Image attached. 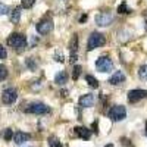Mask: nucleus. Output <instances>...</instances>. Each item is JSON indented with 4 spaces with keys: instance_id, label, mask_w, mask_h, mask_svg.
Segmentation results:
<instances>
[{
    "instance_id": "23",
    "label": "nucleus",
    "mask_w": 147,
    "mask_h": 147,
    "mask_svg": "<svg viewBox=\"0 0 147 147\" xmlns=\"http://www.w3.org/2000/svg\"><path fill=\"white\" fill-rule=\"evenodd\" d=\"M12 137H13V132H12V129H10V128L5 129V132H3V138H5L6 141H10Z\"/></svg>"
},
{
    "instance_id": "5",
    "label": "nucleus",
    "mask_w": 147,
    "mask_h": 147,
    "mask_svg": "<svg viewBox=\"0 0 147 147\" xmlns=\"http://www.w3.org/2000/svg\"><path fill=\"white\" fill-rule=\"evenodd\" d=\"M49 106H46L44 103H40V102H35V103H31L28 105V107L25 109L27 113H32V115H44L49 112Z\"/></svg>"
},
{
    "instance_id": "25",
    "label": "nucleus",
    "mask_w": 147,
    "mask_h": 147,
    "mask_svg": "<svg viewBox=\"0 0 147 147\" xmlns=\"http://www.w3.org/2000/svg\"><path fill=\"white\" fill-rule=\"evenodd\" d=\"M128 12H129V10H128V7H127V3H125V2L118 7V13H128Z\"/></svg>"
},
{
    "instance_id": "16",
    "label": "nucleus",
    "mask_w": 147,
    "mask_h": 147,
    "mask_svg": "<svg viewBox=\"0 0 147 147\" xmlns=\"http://www.w3.org/2000/svg\"><path fill=\"white\" fill-rule=\"evenodd\" d=\"M19 19H21V9L16 7V9L12 10V13H10V22L12 24H18Z\"/></svg>"
},
{
    "instance_id": "26",
    "label": "nucleus",
    "mask_w": 147,
    "mask_h": 147,
    "mask_svg": "<svg viewBox=\"0 0 147 147\" xmlns=\"http://www.w3.org/2000/svg\"><path fill=\"white\" fill-rule=\"evenodd\" d=\"M7 12H9V7L5 3H0V15H6Z\"/></svg>"
},
{
    "instance_id": "20",
    "label": "nucleus",
    "mask_w": 147,
    "mask_h": 147,
    "mask_svg": "<svg viewBox=\"0 0 147 147\" xmlns=\"http://www.w3.org/2000/svg\"><path fill=\"white\" fill-rule=\"evenodd\" d=\"M49 144H50V147H62V144H60V141L56 137H50V138H49Z\"/></svg>"
},
{
    "instance_id": "24",
    "label": "nucleus",
    "mask_w": 147,
    "mask_h": 147,
    "mask_svg": "<svg viewBox=\"0 0 147 147\" xmlns=\"http://www.w3.org/2000/svg\"><path fill=\"white\" fill-rule=\"evenodd\" d=\"M80 74H81V66L80 65H75V66H74V74H72V78L74 80H78V77H80Z\"/></svg>"
},
{
    "instance_id": "28",
    "label": "nucleus",
    "mask_w": 147,
    "mask_h": 147,
    "mask_svg": "<svg viewBox=\"0 0 147 147\" xmlns=\"http://www.w3.org/2000/svg\"><path fill=\"white\" fill-rule=\"evenodd\" d=\"M55 60H56V62H63V55H62V52H56Z\"/></svg>"
},
{
    "instance_id": "6",
    "label": "nucleus",
    "mask_w": 147,
    "mask_h": 147,
    "mask_svg": "<svg viewBox=\"0 0 147 147\" xmlns=\"http://www.w3.org/2000/svg\"><path fill=\"white\" fill-rule=\"evenodd\" d=\"M52 30H53V21L50 18H47V16L37 24V31H38V34H41V35H46L49 32H52Z\"/></svg>"
},
{
    "instance_id": "12",
    "label": "nucleus",
    "mask_w": 147,
    "mask_h": 147,
    "mask_svg": "<svg viewBox=\"0 0 147 147\" xmlns=\"http://www.w3.org/2000/svg\"><path fill=\"white\" fill-rule=\"evenodd\" d=\"M109 82L112 84V85H119L122 82H125V74L122 72V71H116L113 75L109 78Z\"/></svg>"
},
{
    "instance_id": "22",
    "label": "nucleus",
    "mask_w": 147,
    "mask_h": 147,
    "mask_svg": "<svg viewBox=\"0 0 147 147\" xmlns=\"http://www.w3.org/2000/svg\"><path fill=\"white\" fill-rule=\"evenodd\" d=\"M6 78H7V69L3 65H0V81H5Z\"/></svg>"
},
{
    "instance_id": "7",
    "label": "nucleus",
    "mask_w": 147,
    "mask_h": 147,
    "mask_svg": "<svg viewBox=\"0 0 147 147\" xmlns=\"http://www.w3.org/2000/svg\"><path fill=\"white\" fill-rule=\"evenodd\" d=\"M112 22H113V15L109 13V12H102L96 16V24L99 27H109Z\"/></svg>"
},
{
    "instance_id": "18",
    "label": "nucleus",
    "mask_w": 147,
    "mask_h": 147,
    "mask_svg": "<svg viewBox=\"0 0 147 147\" xmlns=\"http://www.w3.org/2000/svg\"><path fill=\"white\" fill-rule=\"evenodd\" d=\"M25 65L28 66L30 71H35V69H37V62H35L34 57H28V59L25 60Z\"/></svg>"
},
{
    "instance_id": "17",
    "label": "nucleus",
    "mask_w": 147,
    "mask_h": 147,
    "mask_svg": "<svg viewBox=\"0 0 147 147\" xmlns=\"http://www.w3.org/2000/svg\"><path fill=\"white\" fill-rule=\"evenodd\" d=\"M85 81L88 82L90 87H93V88H99V81H97V78H94L93 75H87V77H85Z\"/></svg>"
},
{
    "instance_id": "9",
    "label": "nucleus",
    "mask_w": 147,
    "mask_h": 147,
    "mask_svg": "<svg viewBox=\"0 0 147 147\" xmlns=\"http://www.w3.org/2000/svg\"><path fill=\"white\" fill-rule=\"evenodd\" d=\"M146 96H147V91L146 90H141V88L131 90V91H128V102L129 103H137L141 99H144Z\"/></svg>"
},
{
    "instance_id": "3",
    "label": "nucleus",
    "mask_w": 147,
    "mask_h": 147,
    "mask_svg": "<svg viewBox=\"0 0 147 147\" xmlns=\"http://www.w3.org/2000/svg\"><path fill=\"white\" fill-rule=\"evenodd\" d=\"M107 115H109L110 119L115 121V122L124 121V119L127 118V109H125L124 106H121V105H116V106H113L112 109L109 110Z\"/></svg>"
},
{
    "instance_id": "10",
    "label": "nucleus",
    "mask_w": 147,
    "mask_h": 147,
    "mask_svg": "<svg viewBox=\"0 0 147 147\" xmlns=\"http://www.w3.org/2000/svg\"><path fill=\"white\" fill-rule=\"evenodd\" d=\"M94 103H96V96L91 93L80 97V106L81 107H91V106H94Z\"/></svg>"
},
{
    "instance_id": "8",
    "label": "nucleus",
    "mask_w": 147,
    "mask_h": 147,
    "mask_svg": "<svg viewBox=\"0 0 147 147\" xmlns=\"http://www.w3.org/2000/svg\"><path fill=\"white\" fill-rule=\"evenodd\" d=\"M18 99V91L15 88H6L2 94V102L5 105H13Z\"/></svg>"
},
{
    "instance_id": "19",
    "label": "nucleus",
    "mask_w": 147,
    "mask_h": 147,
    "mask_svg": "<svg viewBox=\"0 0 147 147\" xmlns=\"http://www.w3.org/2000/svg\"><path fill=\"white\" fill-rule=\"evenodd\" d=\"M138 75H140V78H141V80L147 81V65L140 66V69H138Z\"/></svg>"
},
{
    "instance_id": "1",
    "label": "nucleus",
    "mask_w": 147,
    "mask_h": 147,
    "mask_svg": "<svg viewBox=\"0 0 147 147\" xmlns=\"http://www.w3.org/2000/svg\"><path fill=\"white\" fill-rule=\"evenodd\" d=\"M7 46L13 47L16 52H22L27 46V37L24 34H21V32H13L12 35H9Z\"/></svg>"
},
{
    "instance_id": "27",
    "label": "nucleus",
    "mask_w": 147,
    "mask_h": 147,
    "mask_svg": "<svg viewBox=\"0 0 147 147\" xmlns=\"http://www.w3.org/2000/svg\"><path fill=\"white\" fill-rule=\"evenodd\" d=\"M6 56H7V52H6V49L0 44V59H6Z\"/></svg>"
},
{
    "instance_id": "4",
    "label": "nucleus",
    "mask_w": 147,
    "mask_h": 147,
    "mask_svg": "<svg viewBox=\"0 0 147 147\" xmlns=\"http://www.w3.org/2000/svg\"><path fill=\"white\" fill-rule=\"evenodd\" d=\"M96 68H97V71L99 72H110L113 69V62L110 60V57H107V56H102V57H99L97 59V62H96Z\"/></svg>"
},
{
    "instance_id": "15",
    "label": "nucleus",
    "mask_w": 147,
    "mask_h": 147,
    "mask_svg": "<svg viewBox=\"0 0 147 147\" xmlns=\"http://www.w3.org/2000/svg\"><path fill=\"white\" fill-rule=\"evenodd\" d=\"M55 82L57 85H63L68 82V74L63 72V71H60L59 74H56V77H55Z\"/></svg>"
},
{
    "instance_id": "30",
    "label": "nucleus",
    "mask_w": 147,
    "mask_h": 147,
    "mask_svg": "<svg viewBox=\"0 0 147 147\" xmlns=\"http://www.w3.org/2000/svg\"><path fill=\"white\" fill-rule=\"evenodd\" d=\"M146 128H147V122H146Z\"/></svg>"
},
{
    "instance_id": "29",
    "label": "nucleus",
    "mask_w": 147,
    "mask_h": 147,
    "mask_svg": "<svg viewBox=\"0 0 147 147\" xmlns=\"http://www.w3.org/2000/svg\"><path fill=\"white\" fill-rule=\"evenodd\" d=\"M87 21V15H82L81 18H80V22H85Z\"/></svg>"
},
{
    "instance_id": "13",
    "label": "nucleus",
    "mask_w": 147,
    "mask_h": 147,
    "mask_svg": "<svg viewBox=\"0 0 147 147\" xmlns=\"http://www.w3.org/2000/svg\"><path fill=\"white\" fill-rule=\"evenodd\" d=\"M28 140H30V136H28L27 132H22V131L16 132L15 136H13V141H15V144H18V146L27 144V143H28Z\"/></svg>"
},
{
    "instance_id": "21",
    "label": "nucleus",
    "mask_w": 147,
    "mask_h": 147,
    "mask_svg": "<svg viewBox=\"0 0 147 147\" xmlns=\"http://www.w3.org/2000/svg\"><path fill=\"white\" fill-rule=\"evenodd\" d=\"M34 3H35V0H22V2H21V5H22L24 9H30V7H32Z\"/></svg>"
},
{
    "instance_id": "14",
    "label": "nucleus",
    "mask_w": 147,
    "mask_h": 147,
    "mask_svg": "<svg viewBox=\"0 0 147 147\" xmlns=\"http://www.w3.org/2000/svg\"><path fill=\"white\" fill-rule=\"evenodd\" d=\"M75 132H77V136L82 140H90L91 137V132L88 128H85V127H77L75 128Z\"/></svg>"
},
{
    "instance_id": "11",
    "label": "nucleus",
    "mask_w": 147,
    "mask_h": 147,
    "mask_svg": "<svg viewBox=\"0 0 147 147\" xmlns=\"http://www.w3.org/2000/svg\"><path fill=\"white\" fill-rule=\"evenodd\" d=\"M69 50H71V60L72 62H75V59H77V52H78V35L77 34H74L72 35V38L69 41Z\"/></svg>"
},
{
    "instance_id": "2",
    "label": "nucleus",
    "mask_w": 147,
    "mask_h": 147,
    "mask_svg": "<svg viewBox=\"0 0 147 147\" xmlns=\"http://www.w3.org/2000/svg\"><path fill=\"white\" fill-rule=\"evenodd\" d=\"M106 43V37L100 32H91V35L88 37V41H87V50H94V49L100 47Z\"/></svg>"
}]
</instances>
